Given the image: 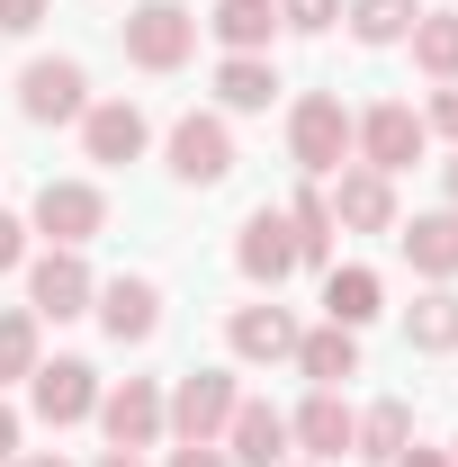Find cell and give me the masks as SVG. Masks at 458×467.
I'll return each instance as SVG.
<instances>
[{
  "instance_id": "obj_25",
  "label": "cell",
  "mask_w": 458,
  "mask_h": 467,
  "mask_svg": "<svg viewBox=\"0 0 458 467\" xmlns=\"http://www.w3.org/2000/svg\"><path fill=\"white\" fill-rule=\"evenodd\" d=\"M404 342L413 350H458V288H422L413 306H404Z\"/></svg>"
},
{
  "instance_id": "obj_38",
  "label": "cell",
  "mask_w": 458,
  "mask_h": 467,
  "mask_svg": "<svg viewBox=\"0 0 458 467\" xmlns=\"http://www.w3.org/2000/svg\"><path fill=\"white\" fill-rule=\"evenodd\" d=\"M441 189H450V207H458V153H450V162H441Z\"/></svg>"
},
{
  "instance_id": "obj_39",
  "label": "cell",
  "mask_w": 458,
  "mask_h": 467,
  "mask_svg": "<svg viewBox=\"0 0 458 467\" xmlns=\"http://www.w3.org/2000/svg\"><path fill=\"white\" fill-rule=\"evenodd\" d=\"M279 467H315V459H279Z\"/></svg>"
},
{
  "instance_id": "obj_4",
  "label": "cell",
  "mask_w": 458,
  "mask_h": 467,
  "mask_svg": "<svg viewBox=\"0 0 458 467\" xmlns=\"http://www.w3.org/2000/svg\"><path fill=\"white\" fill-rule=\"evenodd\" d=\"M234 405H243V378L234 368H180V387L162 396V422L180 441H225Z\"/></svg>"
},
{
  "instance_id": "obj_28",
  "label": "cell",
  "mask_w": 458,
  "mask_h": 467,
  "mask_svg": "<svg viewBox=\"0 0 458 467\" xmlns=\"http://www.w3.org/2000/svg\"><path fill=\"white\" fill-rule=\"evenodd\" d=\"M36 359H46L36 350V306H9L0 315V387L9 378H36Z\"/></svg>"
},
{
  "instance_id": "obj_5",
  "label": "cell",
  "mask_w": 458,
  "mask_h": 467,
  "mask_svg": "<svg viewBox=\"0 0 458 467\" xmlns=\"http://www.w3.org/2000/svg\"><path fill=\"white\" fill-rule=\"evenodd\" d=\"M81 109H90V72L72 55H36L18 72V117L27 126H81Z\"/></svg>"
},
{
  "instance_id": "obj_23",
  "label": "cell",
  "mask_w": 458,
  "mask_h": 467,
  "mask_svg": "<svg viewBox=\"0 0 458 467\" xmlns=\"http://www.w3.org/2000/svg\"><path fill=\"white\" fill-rule=\"evenodd\" d=\"M404 441H413V405L404 396H378V405L350 422V459H369V467H387Z\"/></svg>"
},
{
  "instance_id": "obj_16",
  "label": "cell",
  "mask_w": 458,
  "mask_h": 467,
  "mask_svg": "<svg viewBox=\"0 0 458 467\" xmlns=\"http://www.w3.org/2000/svg\"><path fill=\"white\" fill-rule=\"evenodd\" d=\"M216 450H225L234 467H279L287 450H297V441H287V413H279V405H261V396H243Z\"/></svg>"
},
{
  "instance_id": "obj_17",
  "label": "cell",
  "mask_w": 458,
  "mask_h": 467,
  "mask_svg": "<svg viewBox=\"0 0 458 467\" xmlns=\"http://www.w3.org/2000/svg\"><path fill=\"white\" fill-rule=\"evenodd\" d=\"M350 422H359V413H350L333 387H315L306 405L287 413V441H297L306 459H350Z\"/></svg>"
},
{
  "instance_id": "obj_22",
  "label": "cell",
  "mask_w": 458,
  "mask_h": 467,
  "mask_svg": "<svg viewBox=\"0 0 458 467\" xmlns=\"http://www.w3.org/2000/svg\"><path fill=\"white\" fill-rule=\"evenodd\" d=\"M207 36H216L225 55H270V36H279V0H216Z\"/></svg>"
},
{
  "instance_id": "obj_8",
  "label": "cell",
  "mask_w": 458,
  "mask_h": 467,
  "mask_svg": "<svg viewBox=\"0 0 458 467\" xmlns=\"http://www.w3.org/2000/svg\"><path fill=\"white\" fill-rule=\"evenodd\" d=\"M324 207H333V234H396V180L387 171H359V162H342V171L324 180Z\"/></svg>"
},
{
  "instance_id": "obj_20",
  "label": "cell",
  "mask_w": 458,
  "mask_h": 467,
  "mask_svg": "<svg viewBox=\"0 0 458 467\" xmlns=\"http://www.w3.org/2000/svg\"><path fill=\"white\" fill-rule=\"evenodd\" d=\"M279 99V63L270 55H225L216 63V117H261Z\"/></svg>"
},
{
  "instance_id": "obj_1",
  "label": "cell",
  "mask_w": 458,
  "mask_h": 467,
  "mask_svg": "<svg viewBox=\"0 0 458 467\" xmlns=\"http://www.w3.org/2000/svg\"><path fill=\"white\" fill-rule=\"evenodd\" d=\"M422 144H432V126H422V109L413 99H378V109H359L350 117V162L359 171H413L422 162Z\"/></svg>"
},
{
  "instance_id": "obj_35",
  "label": "cell",
  "mask_w": 458,
  "mask_h": 467,
  "mask_svg": "<svg viewBox=\"0 0 458 467\" xmlns=\"http://www.w3.org/2000/svg\"><path fill=\"white\" fill-rule=\"evenodd\" d=\"M9 459H18V413L0 405V467H9Z\"/></svg>"
},
{
  "instance_id": "obj_40",
  "label": "cell",
  "mask_w": 458,
  "mask_h": 467,
  "mask_svg": "<svg viewBox=\"0 0 458 467\" xmlns=\"http://www.w3.org/2000/svg\"><path fill=\"white\" fill-rule=\"evenodd\" d=\"M450 467H458V441H450Z\"/></svg>"
},
{
  "instance_id": "obj_14",
  "label": "cell",
  "mask_w": 458,
  "mask_h": 467,
  "mask_svg": "<svg viewBox=\"0 0 458 467\" xmlns=\"http://www.w3.org/2000/svg\"><path fill=\"white\" fill-rule=\"evenodd\" d=\"M234 270H243L252 288H279L287 270H297V234H287V207H252V216H243Z\"/></svg>"
},
{
  "instance_id": "obj_36",
  "label": "cell",
  "mask_w": 458,
  "mask_h": 467,
  "mask_svg": "<svg viewBox=\"0 0 458 467\" xmlns=\"http://www.w3.org/2000/svg\"><path fill=\"white\" fill-rule=\"evenodd\" d=\"M9 467H72V459H63V450H18Z\"/></svg>"
},
{
  "instance_id": "obj_24",
  "label": "cell",
  "mask_w": 458,
  "mask_h": 467,
  "mask_svg": "<svg viewBox=\"0 0 458 467\" xmlns=\"http://www.w3.org/2000/svg\"><path fill=\"white\" fill-rule=\"evenodd\" d=\"M287 234H297V270H333V207H324V180H306L287 198Z\"/></svg>"
},
{
  "instance_id": "obj_13",
  "label": "cell",
  "mask_w": 458,
  "mask_h": 467,
  "mask_svg": "<svg viewBox=\"0 0 458 467\" xmlns=\"http://www.w3.org/2000/svg\"><path fill=\"white\" fill-rule=\"evenodd\" d=\"M144 144H153V117L135 109V99H90L81 109V153L90 162H144Z\"/></svg>"
},
{
  "instance_id": "obj_26",
  "label": "cell",
  "mask_w": 458,
  "mask_h": 467,
  "mask_svg": "<svg viewBox=\"0 0 458 467\" xmlns=\"http://www.w3.org/2000/svg\"><path fill=\"white\" fill-rule=\"evenodd\" d=\"M342 18H350L359 46H404L413 18H422V0H342Z\"/></svg>"
},
{
  "instance_id": "obj_3",
  "label": "cell",
  "mask_w": 458,
  "mask_h": 467,
  "mask_svg": "<svg viewBox=\"0 0 458 467\" xmlns=\"http://www.w3.org/2000/svg\"><path fill=\"white\" fill-rule=\"evenodd\" d=\"M189 55H198V9H180V0H135L126 9V63L135 72H180Z\"/></svg>"
},
{
  "instance_id": "obj_34",
  "label": "cell",
  "mask_w": 458,
  "mask_h": 467,
  "mask_svg": "<svg viewBox=\"0 0 458 467\" xmlns=\"http://www.w3.org/2000/svg\"><path fill=\"white\" fill-rule=\"evenodd\" d=\"M387 467H450V450H413V441H404V450H396Z\"/></svg>"
},
{
  "instance_id": "obj_2",
  "label": "cell",
  "mask_w": 458,
  "mask_h": 467,
  "mask_svg": "<svg viewBox=\"0 0 458 467\" xmlns=\"http://www.w3.org/2000/svg\"><path fill=\"white\" fill-rule=\"evenodd\" d=\"M287 162L306 180H333L350 162V109H342V90H306L297 109H287Z\"/></svg>"
},
{
  "instance_id": "obj_19",
  "label": "cell",
  "mask_w": 458,
  "mask_h": 467,
  "mask_svg": "<svg viewBox=\"0 0 458 467\" xmlns=\"http://www.w3.org/2000/svg\"><path fill=\"white\" fill-rule=\"evenodd\" d=\"M378 315H387V288H378V270H359V261H333V270H324V324H342V333H369V324H378Z\"/></svg>"
},
{
  "instance_id": "obj_27",
  "label": "cell",
  "mask_w": 458,
  "mask_h": 467,
  "mask_svg": "<svg viewBox=\"0 0 458 467\" xmlns=\"http://www.w3.org/2000/svg\"><path fill=\"white\" fill-rule=\"evenodd\" d=\"M413 63H422V81H458V9L413 18Z\"/></svg>"
},
{
  "instance_id": "obj_37",
  "label": "cell",
  "mask_w": 458,
  "mask_h": 467,
  "mask_svg": "<svg viewBox=\"0 0 458 467\" xmlns=\"http://www.w3.org/2000/svg\"><path fill=\"white\" fill-rule=\"evenodd\" d=\"M99 467H144V450H99Z\"/></svg>"
},
{
  "instance_id": "obj_31",
  "label": "cell",
  "mask_w": 458,
  "mask_h": 467,
  "mask_svg": "<svg viewBox=\"0 0 458 467\" xmlns=\"http://www.w3.org/2000/svg\"><path fill=\"white\" fill-rule=\"evenodd\" d=\"M422 126H432V135H450V144H458V81H441V90H432V109H422Z\"/></svg>"
},
{
  "instance_id": "obj_6",
  "label": "cell",
  "mask_w": 458,
  "mask_h": 467,
  "mask_svg": "<svg viewBox=\"0 0 458 467\" xmlns=\"http://www.w3.org/2000/svg\"><path fill=\"white\" fill-rule=\"evenodd\" d=\"M27 405H36V422L46 431H72V422H90L99 413V368L90 359H36V378H27Z\"/></svg>"
},
{
  "instance_id": "obj_18",
  "label": "cell",
  "mask_w": 458,
  "mask_h": 467,
  "mask_svg": "<svg viewBox=\"0 0 458 467\" xmlns=\"http://www.w3.org/2000/svg\"><path fill=\"white\" fill-rule=\"evenodd\" d=\"M404 261L432 279V288H450L458 279V207H432V216H413V225H396Z\"/></svg>"
},
{
  "instance_id": "obj_10",
  "label": "cell",
  "mask_w": 458,
  "mask_h": 467,
  "mask_svg": "<svg viewBox=\"0 0 458 467\" xmlns=\"http://www.w3.org/2000/svg\"><path fill=\"white\" fill-rule=\"evenodd\" d=\"M99 431H109V450H153L172 422H162V387L153 378H117V387H99V413H90Z\"/></svg>"
},
{
  "instance_id": "obj_15",
  "label": "cell",
  "mask_w": 458,
  "mask_h": 467,
  "mask_svg": "<svg viewBox=\"0 0 458 467\" xmlns=\"http://www.w3.org/2000/svg\"><path fill=\"white\" fill-rule=\"evenodd\" d=\"M90 315H99L109 342H153V333H162V288L126 270V279H109V288L90 296Z\"/></svg>"
},
{
  "instance_id": "obj_30",
  "label": "cell",
  "mask_w": 458,
  "mask_h": 467,
  "mask_svg": "<svg viewBox=\"0 0 458 467\" xmlns=\"http://www.w3.org/2000/svg\"><path fill=\"white\" fill-rule=\"evenodd\" d=\"M55 0H0V36H36Z\"/></svg>"
},
{
  "instance_id": "obj_29",
  "label": "cell",
  "mask_w": 458,
  "mask_h": 467,
  "mask_svg": "<svg viewBox=\"0 0 458 467\" xmlns=\"http://www.w3.org/2000/svg\"><path fill=\"white\" fill-rule=\"evenodd\" d=\"M342 18V0H279V27H297V36H324Z\"/></svg>"
},
{
  "instance_id": "obj_21",
  "label": "cell",
  "mask_w": 458,
  "mask_h": 467,
  "mask_svg": "<svg viewBox=\"0 0 458 467\" xmlns=\"http://www.w3.org/2000/svg\"><path fill=\"white\" fill-rule=\"evenodd\" d=\"M297 368H306V387H333L342 396V378H359V333H342V324L297 333Z\"/></svg>"
},
{
  "instance_id": "obj_11",
  "label": "cell",
  "mask_w": 458,
  "mask_h": 467,
  "mask_svg": "<svg viewBox=\"0 0 458 467\" xmlns=\"http://www.w3.org/2000/svg\"><path fill=\"white\" fill-rule=\"evenodd\" d=\"M297 315H287L279 296H261V306H234L225 315V350L243 359V368H279V359H297Z\"/></svg>"
},
{
  "instance_id": "obj_9",
  "label": "cell",
  "mask_w": 458,
  "mask_h": 467,
  "mask_svg": "<svg viewBox=\"0 0 458 467\" xmlns=\"http://www.w3.org/2000/svg\"><path fill=\"white\" fill-rule=\"evenodd\" d=\"M90 296H99V279H90V261L81 252H36L27 261V306H36V324H72V315H90Z\"/></svg>"
},
{
  "instance_id": "obj_32",
  "label": "cell",
  "mask_w": 458,
  "mask_h": 467,
  "mask_svg": "<svg viewBox=\"0 0 458 467\" xmlns=\"http://www.w3.org/2000/svg\"><path fill=\"white\" fill-rule=\"evenodd\" d=\"M0 270H27V216L0 207Z\"/></svg>"
},
{
  "instance_id": "obj_12",
  "label": "cell",
  "mask_w": 458,
  "mask_h": 467,
  "mask_svg": "<svg viewBox=\"0 0 458 467\" xmlns=\"http://www.w3.org/2000/svg\"><path fill=\"white\" fill-rule=\"evenodd\" d=\"M234 171V126L216 109H189L172 126V180H189V189H216V180Z\"/></svg>"
},
{
  "instance_id": "obj_7",
  "label": "cell",
  "mask_w": 458,
  "mask_h": 467,
  "mask_svg": "<svg viewBox=\"0 0 458 467\" xmlns=\"http://www.w3.org/2000/svg\"><path fill=\"white\" fill-rule=\"evenodd\" d=\"M99 225H109V198H99L90 180H46L36 207H27V234H46L55 252H81Z\"/></svg>"
},
{
  "instance_id": "obj_33",
  "label": "cell",
  "mask_w": 458,
  "mask_h": 467,
  "mask_svg": "<svg viewBox=\"0 0 458 467\" xmlns=\"http://www.w3.org/2000/svg\"><path fill=\"white\" fill-rule=\"evenodd\" d=\"M162 467H234V459H225V450H216V441H180V450H172V459H162Z\"/></svg>"
}]
</instances>
